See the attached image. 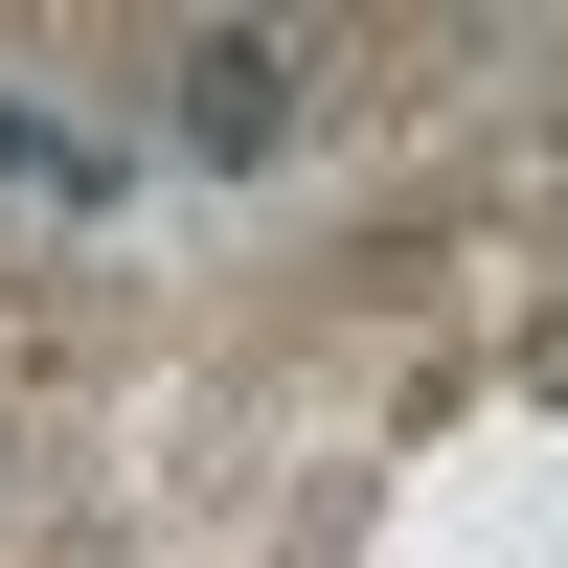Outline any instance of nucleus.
Masks as SVG:
<instances>
[{"mask_svg":"<svg viewBox=\"0 0 568 568\" xmlns=\"http://www.w3.org/2000/svg\"><path fill=\"white\" fill-rule=\"evenodd\" d=\"M0 182H23V205H114V160H91L69 114H0Z\"/></svg>","mask_w":568,"mask_h":568,"instance_id":"2","label":"nucleus"},{"mask_svg":"<svg viewBox=\"0 0 568 568\" xmlns=\"http://www.w3.org/2000/svg\"><path fill=\"white\" fill-rule=\"evenodd\" d=\"M182 136H205V160H273V136H296V45H273V23H205V45H182Z\"/></svg>","mask_w":568,"mask_h":568,"instance_id":"1","label":"nucleus"}]
</instances>
